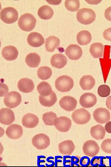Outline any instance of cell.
<instances>
[{
    "label": "cell",
    "mask_w": 111,
    "mask_h": 167,
    "mask_svg": "<svg viewBox=\"0 0 111 167\" xmlns=\"http://www.w3.org/2000/svg\"><path fill=\"white\" fill-rule=\"evenodd\" d=\"M36 22V19L33 15L30 13H26L20 16L18 21V24L22 30L29 32L34 28Z\"/></svg>",
    "instance_id": "1"
},
{
    "label": "cell",
    "mask_w": 111,
    "mask_h": 167,
    "mask_svg": "<svg viewBox=\"0 0 111 167\" xmlns=\"http://www.w3.org/2000/svg\"><path fill=\"white\" fill-rule=\"evenodd\" d=\"M77 20L81 23L87 25L94 21L96 18L95 12L91 9L83 8L79 9L77 13Z\"/></svg>",
    "instance_id": "2"
},
{
    "label": "cell",
    "mask_w": 111,
    "mask_h": 167,
    "mask_svg": "<svg viewBox=\"0 0 111 167\" xmlns=\"http://www.w3.org/2000/svg\"><path fill=\"white\" fill-rule=\"evenodd\" d=\"M73 85V79L66 75H63L58 77L55 82L56 88L61 92H67L70 91Z\"/></svg>",
    "instance_id": "3"
},
{
    "label": "cell",
    "mask_w": 111,
    "mask_h": 167,
    "mask_svg": "<svg viewBox=\"0 0 111 167\" xmlns=\"http://www.w3.org/2000/svg\"><path fill=\"white\" fill-rule=\"evenodd\" d=\"M89 112L86 109L82 108L74 110L72 114V118L76 124L82 125L88 122L91 119Z\"/></svg>",
    "instance_id": "4"
},
{
    "label": "cell",
    "mask_w": 111,
    "mask_h": 167,
    "mask_svg": "<svg viewBox=\"0 0 111 167\" xmlns=\"http://www.w3.org/2000/svg\"><path fill=\"white\" fill-rule=\"evenodd\" d=\"M18 13L13 7H8L2 9L0 12V18L4 22L11 24L16 21L18 19Z\"/></svg>",
    "instance_id": "5"
},
{
    "label": "cell",
    "mask_w": 111,
    "mask_h": 167,
    "mask_svg": "<svg viewBox=\"0 0 111 167\" xmlns=\"http://www.w3.org/2000/svg\"><path fill=\"white\" fill-rule=\"evenodd\" d=\"M21 97L18 92L12 91L7 93L4 97V102L7 107L13 108L16 107L20 104Z\"/></svg>",
    "instance_id": "6"
},
{
    "label": "cell",
    "mask_w": 111,
    "mask_h": 167,
    "mask_svg": "<svg viewBox=\"0 0 111 167\" xmlns=\"http://www.w3.org/2000/svg\"><path fill=\"white\" fill-rule=\"evenodd\" d=\"M33 145L39 150L46 148L50 144L49 137L43 133H40L34 136L32 139Z\"/></svg>",
    "instance_id": "7"
},
{
    "label": "cell",
    "mask_w": 111,
    "mask_h": 167,
    "mask_svg": "<svg viewBox=\"0 0 111 167\" xmlns=\"http://www.w3.org/2000/svg\"><path fill=\"white\" fill-rule=\"evenodd\" d=\"M82 149L85 155L89 157H94L98 153L100 148L95 141L90 140L84 143Z\"/></svg>",
    "instance_id": "8"
},
{
    "label": "cell",
    "mask_w": 111,
    "mask_h": 167,
    "mask_svg": "<svg viewBox=\"0 0 111 167\" xmlns=\"http://www.w3.org/2000/svg\"><path fill=\"white\" fill-rule=\"evenodd\" d=\"M95 120L98 123L104 124L110 120V116L109 111L104 108L96 109L93 114Z\"/></svg>",
    "instance_id": "9"
},
{
    "label": "cell",
    "mask_w": 111,
    "mask_h": 167,
    "mask_svg": "<svg viewBox=\"0 0 111 167\" xmlns=\"http://www.w3.org/2000/svg\"><path fill=\"white\" fill-rule=\"evenodd\" d=\"M72 125L71 120L65 116H60L55 120L54 126L59 131L63 132H68Z\"/></svg>",
    "instance_id": "10"
},
{
    "label": "cell",
    "mask_w": 111,
    "mask_h": 167,
    "mask_svg": "<svg viewBox=\"0 0 111 167\" xmlns=\"http://www.w3.org/2000/svg\"><path fill=\"white\" fill-rule=\"evenodd\" d=\"M97 101V98L94 94L91 93H86L80 97L79 103L82 107L85 108H90L95 105Z\"/></svg>",
    "instance_id": "11"
},
{
    "label": "cell",
    "mask_w": 111,
    "mask_h": 167,
    "mask_svg": "<svg viewBox=\"0 0 111 167\" xmlns=\"http://www.w3.org/2000/svg\"><path fill=\"white\" fill-rule=\"evenodd\" d=\"M59 104L63 109L68 111H71L74 110L77 104V100L73 97L66 96L62 97L60 100Z\"/></svg>",
    "instance_id": "12"
},
{
    "label": "cell",
    "mask_w": 111,
    "mask_h": 167,
    "mask_svg": "<svg viewBox=\"0 0 111 167\" xmlns=\"http://www.w3.org/2000/svg\"><path fill=\"white\" fill-rule=\"evenodd\" d=\"M15 117L13 111L8 108H2L0 110V122L5 125H9L15 121Z\"/></svg>",
    "instance_id": "13"
},
{
    "label": "cell",
    "mask_w": 111,
    "mask_h": 167,
    "mask_svg": "<svg viewBox=\"0 0 111 167\" xmlns=\"http://www.w3.org/2000/svg\"><path fill=\"white\" fill-rule=\"evenodd\" d=\"M65 52L66 54L70 59L74 60L79 59L83 53L81 48L75 44H71L68 46Z\"/></svg>",
    "instance_id": "14"
},
{
    "label": "cell",
    "mask_w": 111,
    "mask_h": 167,
    "mask_svg": "<svg viewBox=\"0 0 111 167\" xmlns=\"http://www.w3.org/2000/svg\"><path fill=\"white\" fill-rule=\"evenodd\" d=\"M5 133L9 138L14 139H17L22 136L23 129L21 126L18 124H13L8 127Z\"/></svg>",
    "instance_id": "15"
},
{
    "label": "cell",
    "mask_w": 111,
    "mask_h": 167,
    "mask_svg": "<svg viewBox=\"0 0 111 167\" xmlns=\"http://www.w3.org/2000/svg\"><path fill=\"white\" fill-rule=\"evenodd\" d=\"M29 44L33 47H38L44 43L45 39L42 35L37 32H32L30 33L27 39Z\"/></svg>",
    "instance_id": "16"
},
{
    "label": "cell",
    "mask_w": 111,
    "mask_h": 167,
    "mask_svg": "<svg viewBox=\"0 0 111 167\" xmlns=\"http://www.w3.org/2000/svg\"><path fill=\"white\" fill-rule=\"evenodd\" d=\"M39 122V119L35 115L27 113L23 117L22 123L23 125L28 128H33L35 127Z\"/></svg>",
    "instance_id": "17"
},
{
    "label": "cell",
    "mask_w": 111,
    "mask_h": 167,
    "mask_svg": "<svg viewBox=\"0 0 111 167\" xmlns=\"http://www.w3.org/2000/svg\"><path fill=\"white\" fill-rule=\"evenodd\" d=\"M17 86L19 90L24 93L31 92L33 90L34 87L33 81L27 78L20 79L18 82Z\"/></svg>",
    "instance_id": "18"
},
{
    "label": "cell",
    "mask_w": 111,
    "mask_h": 167,
    "mask_svg": "<svg viewBox=\"0 0 111 167\" xmlns=\"http://www.w3.org/2000/svg\"><path fill=\"white\" fill-rule=\"evenodd\" d=\"M59 152L62 154L69 155L74 151L75 147L73 142L70 140L64 141L58 145Z\"/></svg>",
    "instance_id": "19"
},
{
    "label": "cell",
    "mask_w": 111,
    "mask_h": 167,
    "mask_svg": "<svg viewBox=\"0 0 111 167\" xmlns=\"http://www.w3.org/2000/svg\"><path fill=\"white\" fill-rule=\"evenodd\" d=\"M2 57L5 60L13 61L17 58L18 52L16 47L10 45L4 47L2 50Z\"/></svg>",
    "instance_id": "20"
},
{
    "label": "cell",
    "mask_w": 111,
    "mask_h": 167,
    "mask_svg": "<svg viewBox=\"0 0 111 167\" xmlns=\"http://www.w3.org/2000/svg\"><path fill=\"white\" fill-rule=\"evenodd\" d=\"M50 62L52 66L56 68L61 69L66 65L67 59L66 57L63 54H57L52 56Z\"/></svg>",
    "instance_id": "21"
},
{
    "label": "cell",
    "mask_w": 111,
    "mask_h": 167,
    "mask_svg": "<svg viewBox=\"0 0 111 167\" xmlns=\"http://www.w3.org/2000/svg\"><path fill=\"white\" fill-rule=\"evenodd\" d=\"M95 81L91 76L87 75L83 76L80 81V85L82 89L88 90L92 89L95 85Z\"/></svg>",
    "instance_id": "22"
},
{
    "label": "cell",
    "mask_w": 111,
    "mask_h": 167,
    "mask_svg": "<svg viewBox=\"0 0 111 167\" xmlns=\"http://www.w3.org/2000/svg\"><path fill=\"white\" fill-rule=\"evenodd\" d=\"M39 100L41 105L50 107L54 105L56 103L57 100V98L55 93L52 91L49 95L44 96L40 95Z\"/></svg>",
    "instance_id": "23"
},
{
    "label": "cell",
    "mask_w": 111,
    "mask_h": 167,
    "mask_svg": "<svg viewBox=\"0 0 111 167\" xmlns=\"http://www.w3.org/2000/svg\"><path fill=\"white\" fill-rule=\"evenodd\" d=\"M60 41L59 39L54 36H51L46 39L45 46L46 50L49 52H52L59 47Z\"/></svg>",
    "instance_id": "24"
},
{
    "label": "cell",
    "mask_w": 111,
    "mask_h": 167,
    "mask_svg": "<svg viewBox=\"0 0 111 167\" xmlns=\"http://www.w3.org/2000/svg\"><path fill=\"white\" fill-rule=\"evenodd\" d=\"M90 132L92 137L97 140L103 139L106 134L104 127L100 124H97L91 127Z\"/></svg>",
    "instance_id": "25"
},
{
    "label": "cell",
    "mask_w": 111,
    "mask_h": 167,
    "mask_svg": "<svg viewBox=\"0 0 111 167\" xmlns=\"http://www.w3.org/2000/svg\"><path fill=\"white\" fill-rule=\"evenodd\" d=\"M92 39L90 33L87 30H83L79 32L77 35L78 43L81 45H85L89 43Z\"/></svg>",
    "instance_id": "26"
},
{
    "label": "cell",
    "mask_w": 111,
    "mask_h": 167,
    "mask_svg": "<svg viewBox=\"0 0 111 167\" xmlns=\"http://www.w3.org/2000/svg\"><path fill=\"white\" fill-rule=\"evenodd\" d=\"M27 64L31 68H36L39 65L41 58L40 56L35 53H32L27 54L25 58Z\"/></svg>",
    "instance_id": "27"
},
{
    "label": "cell",
    "mask_w": 111,
    "mask_h": 167,
    "mask_svg": "<svg viewBox=\"0 0 111 167\" xmlns=\"http://www.w3.org/2000/svg\"><path fill=\"white\" fill-rule=\"evenodd\" d=\"M38 13L41 19L48 20L52 17L54 14V11L50 6L45 5L39 8Z\"/></svg>",
    "instance_id": "28"
},
{
    "label": "cell",
    "mask_w": 111,
    "mask_h": 167,
    "mask_svg": "<svg viewBox=\"0 0 111 167\" xmlns=\"http://www.w3.org/2000/svg\"><path fill=\"white\" fill-rule=\"evenodd\" d=\"M104 46L101 43H95L92 44L90 46V52L95 58L102 57L103 56Z\"/></svg>",
    "instance_id": "29"
},
{
    "label": "cell",
    "mask_w": 111,
    "mask_h": 167,
    "mask_svg": "<svg viewBox=\"0 0 111 167\" xmlns=\"http://www.w3.org/2000/svg\"><path fill=\"white\" fill-rule=\"evenodd\" d=\"M37 88L40 95L44 96L49 95L52 91L50 85L45 81L40 83L37 86Z\"/></svg>",
    "instance_id": "30"
},
{
    "label": "cell",
    "mask_w": 111,
    "mask_h": 167,
    "mask_svg": "<svg viewBox=\"0 0 111 167\" xmlns=\"http://www.w3.org/2000/svg\"><path fill=\"white\" fill-rule=\"evenodd\" d=\"M52 74V69L46 66L40 67L37 71V75L38 78L43 80H46L50 78Z\"/></svg>",
    "instance_id": "31"
},
{
    "label": "cell",
    "mask_w": 111,
    "mask_h": 167,
    "mask_svg": "<svg viewBox=\"0 0 111 167\" xmlns=\"http://www.w3.org/2000/svg\"><path fill=\"white\" fill-rule=\"evenodd\" d=\"M57 118L56 114L52 111L45 113L43 114L42 119L44 123L46 125L52 126Z\"/></svg>",
    "instance_id": "32"
},
{
    "label": "cell",
    "mask_w": 111,
    "mask_h": 167,
    "mask_svg": "<svg viewBox=\"0 0 111 167\" xmlns=\"http://www.w3.org/2000/svg\"><path fill=\"white\" fill-rule=\"evenodd\" d=\"M65 6L68 10L72 12L76 11L80 7V2L79 0H66Z\"/></svg>",
    "instance_id": "33"
},
{
    "label": "cell",
    "mask_w": 111,
    "mask_h": 167,
    "mask_svg": "<svg viewBox=\"0 0 111 167\" xmlns=\"http://www.w3.org/2000/svg\"><path fill=\"white\" fill-rule=\"evenodd\" d=\"M110 89L109 87L106 84L100 85L98 89V93L99 96L106 97L110 94Z\"/></svg>",
    "instance_id": "34"
},
{
    "label": "cell",
    "mask_w": 111,
    "mask_h": 167,
    "mask_svg": "<svg viewBox=\"0 0 111 167\" xmlns=\"http://www.w3.org/2000/svg\"><path fill=\"white\" fill-rule=\"evenodd\" d=\"M101 148L105 153H111V139H107L104 140L102 143Z\"/></svg>",
    "instance_id": "35"
},
{
    "label": "cell",
    "mask_w": 111,
    "mask_h": 167,
    "mask_svg": "<svg viewBox=\"0 0 111 167\" xmlns=\"http://www.w3.org/2000/svg\"><path fill=\"white\" fill-rule=\"evenodd\" d=\"M7 86L4 84H0V97H3L6 94L8 91Z\"/></svg>",
    "instance_id": "36"
},
{
    "label": "cell",
    "mask_w": 111,
    "mask_h": 167,
    "mask_svg": "<svg viewBox=\"0 0 111 167\" xmlns=\"http://www.w3.org/2000/svg\"><path fill=\"white\" fill-rule=\"evenodd\" d=\"M103 36L105 39L111 41V28H107L104 31Z\"/></svg>",
    "instance_id": "37"
},
{
    "label": "cell",
    "mask_w": 111,
    "mask_h": 167,
    "mask_svg": "<svg viewBox=\"0 0 111 167\" xmlns=\"http://www.w3.org/2000/svg\"><path fill=\"white\" fill-rule=\"evenodd\" d=\"M80 161L81 166H89L90 164V159L87 157H84L82 158Z\"/></svg>",
    "instance_id": "38"
},
{
    "label": "cell",
    "mask_w": 111,
    "mask_h": 167,
    "mask_svg": "<svg viewBox=\"0 0 111 167\" xmlns=\"http://www.w3.org/2000/svg\"><path fill=\"white\" fill-rule=\"evenodd\" d=\"M105 17L108 20L111 21V6L107 8L104 13Z\"/></svg>",
    "instance_id": "39"
},
{
    "label": "cell",
    "mask_w": 111,
    "mask_h": 167,
    "mask_svg": "<svg viewBox=\"0 0 111 167\" xmlns=\"http://www.w3.org/2000/svg\"><path fill=\"white\" fill-rule=\"evenodd\" d=\"M101 158H95L91 161V164L93 166H98L101 164Z\"/></svg>",
    "instance_id": "40"
},
{
    "label": "cell",
    "mask_w": 111,
    "mask_h": 167,
    "mask_svg": "<svg viewBox=\"0 0 111 167\" xmlns=\"http://www.w3.org/2000/svg\"><path fill=\"white\" fill-rule=\"evenodd\" d=\"M105 128L107 132L111 133V121L107 122L106 124Z\"/></svg>",
    "instance_id": "41"
},
{
    "label": "cell",
    "mask_w": 111,
    "mask_h": 167,
    "mask_svg": "<svg viewBox=\"0 0 111 167\" xmlns=\"http://www.w3.org/2000/svg\"><path fill=\"white\" fill-rule=\"evenodd\" d=\"M106 103L107 108L111 110V96L107 98Z\"/></svg>",
    "instance_id": "42"
}]
</instances>
